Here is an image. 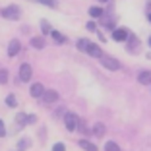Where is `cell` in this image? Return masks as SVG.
Returning <instances> with one entry per match:
<instances>
[{
  "label": "cell",
  "instance_id": "22",
  "mask_svg": "<svg viewBox=\"0 0 151 151\" xmlns=\"http://www.w3.org/2000/svg\"><path fill=\"white\" fill-rule=\"evenodd\" d=\"M41 29H43V35H49V33H50V25H49L47 22L41 23Z\"/></svg>",
  "mask_w": 151,
  "mask_h": 151
},
{
  "label": "cell",
  "instance_id": "20",
  "mask_svg": "<svg viewBox=\"0 0 151 151\" xmlns=\"http://www.w3.org/2000/svg\"><path fill=\"white\" fill-rule=\"evenodd\" d=\"M6 105H8V107H18V101H16V97H14V95H8V97H6Z\"/></svg>",
  "mask_w": 151,
  "mask_h": 151
},
{
  "label": "cell",
  "instance_id": "4",
  "mask_svg": "<svg viewBox=\"0 0 151 151\" xmlns=\"http://www.w3.org/2000/svg\"><path fill=\"white\" fill-rule=\"evenodd\" d=\"M101 64L107 68V70H118V68H120V62L116 60V58H112V56H105V54L101 56Z\"/></svg>",
  "mask_w": 151,
  "mask_h": 151
},
{
  "label": "cell",
  "instance_id": "16",
  "mask_svg": "<svg viewBox=\"0 0 151 151\" xmlns=\"http://www.w3.org/2000/svg\"><path fill=\"white\" fill-rule=\"evenodd\" d=\"M50 37H52V39L56 41V43H60V45L66 43V37H64L62 33H58V31H50Z\"/></svg>",
  "mask_w": 151,
  "mask_h": 151
},
{
  "label": "cell",
  "instance_id": "11",
  "mask_svg": "<svg viewBox=\"0 0 151 151\" xmlns=\"http://www.w3.org/2000/svg\"><path fill=\"white\" fill-rule=\"evenodd\" d=\"M78 145H80L81 149H85V151H97V145H95V143H91V142H87V139H80V142H78Z\"/></svg>",
  "mask_w": 151,
  "mask_h": 151
},
{
  "label": "cell",
  "instance_id": "15",
  "mask_svg": "<svg viewBox=\"0 0 151 151\" xmlns=\"http://www.w3.org/2000/svg\"><path fill=\"white\" fill-rule=\"evenodd\" d=\"M89 16L97 19V18H101V16H103V10L99 8V6H93V8H89Z\"/></svg>",
  "mask_w": 151,
  "mask_h": 151
},
{
  "label": "cell",
  "instance_id": "21",
  "mask_svg": "<svg viewBox=\"0 0 151 151\" xmlns=\"http://www.w3.org/2000/svg\"><path fill=\"white\" fill-rule=\"evenodd\" d=\"M0 83H8V72L0 70Z\"/></svg>",
  "mask_w": 151,
  "mask_h": 151
},
{
  "label": "cell",
  "instance_id": "24",
  "mask_svg": "<svg viewBox=\"0 0 151 151\" xmlns=\"http://www.w3.org/2000/svg\"><path fill=\"white\" fill-rule=\"evenodd\" d=\"M6 136V126H4V120H0V138Z\"/></svg>",
  "mask_w": 151,
  "mask_h": 151
},
{
  "label": "cell",
  "instance_id": "17",
  "mask_svg": "<svg viewBox=\"0 0 151 151\" xmlns=\"http://www.w3.org/2000/svg\"><path fill=\"white\" fill-rule=\"evenodd\" d=\"M16 122H18L19 128H23V126L27 124V116H25V112H19V114L16 116Z\"/></svg>",
  "mask_w": 151,
  "mask_h": 151
},
{
  "label": "cell",
  "instance_id": "6",
  "mask_svg": "<svg viewBox=\"0 0 151 151\" xmlns=\"http://www.w3.org/2000/svg\"><path fill=\"white\" fill-rule=\"evenodd\" d=\"M128 37H130V33H128V29H114L112 31V39L114 41H118V43H122V41H128Z\"/></svg>",
  "mask_w": 151,
  "mask_h": 151
},
{
  "label": "cell",
  "instance_id": "19",
  "mask_svg": "<svg viewBox=\"0 0 151 151\" xmlns=\"http://www.w3.org/2000/svg\"><path fill=\"white\" fill-rule=\"evenodd\" d=\"M105 151H120V147L114 142H107L105 143Z\"/></svg>",
  "mask_w": 151,
  "mask_h": 151
},
{
  "label": "cell",
  "instance_id": "25",
  "mask_svg": "<svg viewBox=\"0 0 151 151\" xmlns=\"http://www.w3.org/2000/svg\"><path fill=\"white\" fill-rule=\"evenodd\" d=\"M52 151H66V147H64V143H54Z\"/></svg>",
  "mask_w": 151,
  "mask_h": 151
},
{
  "label": "cell",
  "instance_id": "13",
  "mask_svg": "<svg viewBox=\"0 0 151 151\" xmlns=\"http://www.w3.org/2000/svg\"><path fill=\"white\" fill-rule=\"evenodd\" d=\"M105 124H101V122H97V124L93 126V134L97 136V138H101V136H105Z\"/></svg>",
  "mask_w": 151,
  "mask_h": 151
},
{
  "label": "cell",
  "instance_id": "18",
  "mask_svg": "<svg viewBox=\"0 0 151 151\" xmlns=\"http://www.w3.org/2000/svg\"><path fill=\"white\" fill-rule=\"evenodd\" d=\"M29 143H31V142H29V138H22V139H19V143H18V149L19 151H25L27 147H29Z\"/></svg>",
  "mask_w": 151,
  "mask_h": 151
},
{
  "label": "cell",
  "instance_id": "26",
  "mask_svg": "<svg viewBox=\"0 0 151 151\" xmlns=\"http://www.w3.org/2000/svg\"><path fill=\"white\" fill-rule=\"evenodd\" d=\"M95 27H97V25H95V22H89L87 23V29H89V31H95Z\"/></svg>",
  "mask_w": 151,
  "mask_h": 151
},
{
  "label": "cell",
  "instance_id": "30",
  "mask_svg": "<svg viewBox=\"0 0 151 151\" xmlns=\"http://www.w3.org/2000/svg\"><path fill=\"white\" fill-rule=\"evenodd\" d=\"M149 45H151V37H149Z\"/></svg>",
  "mask_w": 151,
  "mask_h": 151
},
{
  "label": "cell",
  "instance_id": "9",
  "mask_svg": "<svg viewBox=\"0 0 151 151\" xmlns=\"http://www.w3.org/2000/svg\"><path fill=\"white\" fill-rule=\"evenodd\" d=\"M87 54L89 56H93V58H101L103 56V52H101V47H97V45H89L87 47Z\"/></svg>",
  "mask_w": 151,
  "mask_h": 151
},
{
  "label": "cell",
  "instance_id": "8",
  "mask_svg": "<svg viewBox=\"0 0 151 151\" xmlns=\"http://www.w3.org/2000/svg\"><path fill=\"white\" fill-rule=\"evenodd\" d=\"M138 81H139L142 85H149V83H151V72H149V70L139 72V74H138Z\"/></svg>",
  "mask_w": 151,
  "mask_h": 151
},
{
  "label": "cell",
  "instance_id": "12",
  "mask_svg": "<svg viewBox=\"0 0 151 151\" xmlns=\"http://www.w3.org/2000/svg\"><path fill=\"white\" fill-rule=\"evenodd\" d=\"M29 43H31L33 49H45V39H43V37H33Z\"/></svg>",
  "mask_w": 151,
  "mask_h": 151
},
{
  "label": "cell",
  "instance_id": "1",
  "mask_svg": "<svg viewBox=\"0 0 151 151\" xmlns=\"http://www.w3.org/2000/svg\"><path fill=\"white\" fill-rule=\"evenodd\" d=\"M31 74H33V70H31V66L29 64H22L19 66V72H18V81L19 83H27V81L31 80Z\"/></svg>",
  "mask_w": 151,
  "mask_h": 151
},
{
  "label": "cell",
  "instance_id": "29",
  "mask_svg": "<svg viewBox=\"0 0 151 151\" xmlns=\"http://www.w3.org/2000/svg\"><path fill=\"white\" fill-rule=\"evenodd\" d=\"M99 2H109V0H99Z\"/></svg>",
  "mask_w": 151,
  "mask_h": 151
},
{
  "label": "cell",
  "instance_id": "10",
  "mask_svg": "<svg viewBox=\"0 0 151 151\" xmlns=\"http://www.w3.org/2000/svg\"><path fill=\"white\" fill-rule=\"evenodd\" d=\"M29 93H31V97H43L45 89H43V85H41V83H33L31 89H29Z\"/></svg>",
  "mask_w": 151,
  "mask_h": 151
},
{
  "label": "cell",
  "instance_id": "2",
  "mask_svg": "<svg viewBox=\"0 0 151 151\" xmlns=\"http://www.w3.org/2000/svg\"><path fill=\"white\" fill-rule=\"evenodd\" d=\"M19 14H22L19 6L12 4V6H8V8L2 10V18L4 19H19Z\"/></svg>",
  "mask_w": 151,
  "mask_h": 151
},
{
  "label": "cell",
  "instance_id": "3",
  "mask_svg": "<svg viewBox=\"0 0 151 151\" xmlns=\"http://www.w3.org/2000/svg\"><path fill=\"white\" fill-rule=\"evenodd\" d=\"M64 124H66V130H68V132H74V130H78L80 118H78L74 112H68V114L64 116Z\"/></svg>",
  "mask_w": 151,
  "mask_h": 151
},
{
  "label": "cell",
  "instance_id": "23",
  "mask_svg": "<svg viewBox=\"0 0 151 151\" xmlns=\"http://www.w3.org/2000/svg\"><path fill=\"white\" fill-rule=\"evenodd\" d=\"M41 4L50 6V8H56V0H41Z\"/></svg>",
  "mask_w": 151,
  "mask_h": 151
},
{
  "label": "cell",
  "instance_id": "5",
  "mask_svg": "<svg viewBox=\"0 0 151 151\" xmlns=\"http://www.w3.org/2000/svg\"><path fill=\"white\" fill-rule=\"evenodd\" d=\"M19 50H22V43H19V39H12L8 45V56H18Z\"/></svg>",
  "mask_w": 151,
  "mask_h": 151
},
{
  "label": "cell",
  "instance_id": "7",
  "mask_svg": "<svg viewBox=\"0 0 151 151\" xmlns=\"http://www.w3.org/2000/svg\"><path fill=\"white\" fill-rule=\"evenodd\" d=\"M43 101L45 103H56L58 101V91H54V89L45 91V93H43Z\"/></svg>",
  "mask_w": 151,
  "mask_h": 151
},
{
  "label": "cell",
  "instance_id": "27",
  "mask_svg": "<svg viewBox=\"0 0 151 151\" xmlns=\"http://www.w3.org/2000/svg\"><path fill=\"white\" fill-rule=\"evenodd\" d=\"M27 122H29V124H33V122H37V116H27Z\"/></svg>",
  "mask_w": 151,
  "mask_h": 151
},
{
  "label": "cell",
  "instance_id": "28",
  "mask_svg": "<svg viewBox=\"0 0 151 151\" xmlns=\"http://www.w3.org/2000/svg\"><path fill=\"white\" fill-rule=\"evenodd\" d=\"M147 19H149V23H151V12H149V14H147Z\"/></svg>",
  "mask_w": 151,
  "mask_h": 151
},
{
  "label": "cell",
  "instance_id": "14",
  "mask_svg": "<svg viewBox=\"0 0 151 151\" xmlns=\"http://www.w3.org/2000/svg\"><path fill=\"white\" fill-rule=\"evenodd\" d=\"M89 41L87 39H80L78 43H76V47H78V50H83V52H87V47H89Z\"/></svg>",
  "mask_w": 151,
  "mask_h": 151
}]
</instances>
